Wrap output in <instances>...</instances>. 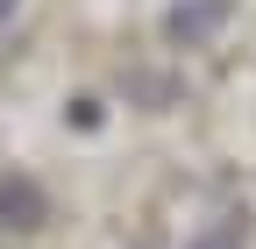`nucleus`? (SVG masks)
<instances>
[{
    "label": "nucleus",
    "instance_id": "obj_1",
    "mask_svg": "<svg viewBox=\"0 0 256 249\" xmlns=\"http://www.w3.org/2000/svg\"><path fill=\"white\" fill-rule=\"evenodd\" d=\"M228 14H235V0H178V8L164 14V36L185 43V50H200L214 28H228Z\"/></svg>",
    "mask_w": 256,
    "mask_h": 249
},
{
    "label": "nucleus",
    "instance_id": "obj_2",
    "mask_svg": "<svg viewBox=\"0 0 256 249\" xmlns=\"http://www.w3.org/2000/svg\"><path fill=\"white\" fill-rule=\"evenodd\" d=\"M0 214H8L14 228H36V221H43V192H36L28 178H0Z\"/></svg>",
    "mask_w": 256,
    "mask_h": 249
},
{
    "label": "nucleus",
    "instance_id": "obj_3",
    "mask_svg": "<svg viewBox=\"0 0 256 249\" xmlns=\"http://www.w3.org/2000/svg\"><path fill=\"white\" fill-rule=\"evenodd\" d=\"M185 249H249V214H220V221H206Z\"/></svg>",
    "mask_w": 256,
    "mask_h": 249
},
{
    "label": "nucleus",
    "instance_id": "obj_4",
    "mask_svg": "<svg viewBox=\"0 0 256 249\" xmlns=\"http://www.w3.org/2000/svg\"><path fill=\"white\" fill-rule=\"evenodd\" d=\"M8 8H14V0H0V14H8Z\"/></svg>",
    "mask_w": 256,
    "mask_h": 249
}]
</instances>
